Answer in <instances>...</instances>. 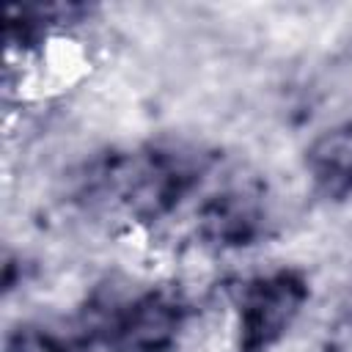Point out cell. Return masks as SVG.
Returning <instances> with one entry per match:
<instances>
[{"label":"cell","mask_w":352,"mask_h":352,"mask_svg":"<svg viewBox=\"0 0 352 352\" xmlns=\"http://www.w3.org/2000/svg\"><path fill=\"white\" fill-rule=\"evenodd\" d=\"M264 209L258 204V192L248 187H231L212 195L198 214V234L209 245L236 248L248 245L261 231Z\"/></svg>","instance_id":"4"},{"label":"cell","mask_w":352,"mask_h":352,"mask_svg":"<svg viewBox=\"0 0 352 352\" xmlns=\"http://www.w3.org/2000/svg\"><path fill=\"white\" fill-rule=\"evenodd\" d=\"M305 170L322 198L344 201L352 195V121L336 124L311 140Z\"/></svg>","instance_id":"5"},{"label":"cell","mask_w":352,"mask_h":352,"mask_svg":"<svg viewBox=\"0 0 352 352\" xmlns=\"http://www.w3.org/2000/svg\"><path fill=\"white\" fill-rule=\"evenodd\" d=\"M96 344L91 316L72 324H19L6 336V352H88Z\"/></svg>","instance_id":"7"},{"label":"cell","mask_w":352,"mask_h":352,"mask_svg":"<svg viewBox=\"0 0 352 352\" xmlns=\"http://www.w3.org/2000/svg\"><path fill=\"white\" fill-rule=\"evenodd\" d=\"M184 319V300L168 289H148L110 314H91L99 344L116 352H165L176 344Z\"/></svg>","instance_id":"3"},{"label":"cell","mask_w":352,"mask_h":352,"mask_svg":"<svg viewBox=\"0 0 352 352\" xmlns=\"http://www.w3.org/2000/svg\"><path fill=\"white\" fill-rule=\"evenodd\" d=\"M349 322H352V316H349Z\"/></svg>","instance_id":"8"},{"label":"cell","mask_w":352,"mask_h":352,"mask_svg":"<svg viewBox=\"0 0 352 352\" xmlns=\"http://www.w3.org/2000/svg\"><path fill=\"white\" fill-rule=\"evenodd\" d=\"M209 165L212 154L187 143L113 148L82 168L74 198L102 220L148 226L176 212L201 187Z\"/></svg>","instance_id":"1"},{"label":"cell","mask_w":352,"mask_h":352,"mask_svg":"<svg viewBox=\"0 0 352 352\" xmlns=\"http://www.w3.org/2000/svg\"><path fill=\"white\" fill-rule=\"evenodd\" d=\"M308 297H311L308 278L292 267L248 280L239 292V308H236L239 352L272 349L292 330Z\"/></svg>","instance_id":"2"},{"label":"cell","mask_w":352,"mask_h":352,"mask_svg":"<svg viewBox=\"0 0 352 352\" xmlns=\"http://www.w3.org/2000/svg\"><path fill=\"white\" fill-rule=\"evenodd\" d=\"M91 14L88 6L80 3H28V6H8L3 36L8 47H30L41 41L47 33L58 28H69L82 22Z\"/></svg>","instance_id":"6"}]
</instances>
